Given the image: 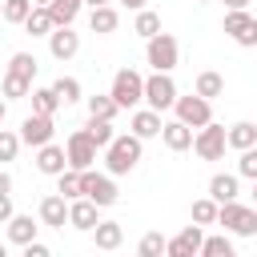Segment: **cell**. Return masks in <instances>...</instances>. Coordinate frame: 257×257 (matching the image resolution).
<instances>
[{"label":"cell","mask_w":257,"mask_h":257,"mask_svg":"<svg viewBox=\"0 0 257 257\" xmlns=\"http://www.w3.org/2000/svg\"><path fill=\"white\" fill-rule=\"evenodd\" d=\"M141 153H145V141L137 133H116L112 145L104 149V169L112 177H124V173H133L141 165Z\"/></svg>","instance_id":"6da1fadb"},{"label":"cell","mask_w":257,"mask_h":257,"mask_svg":"<svg viewBox=\"0 0 257 257\" xmlns=\"http://www.w3.org/2000/svg\"><path fill=\"white\" fill-rule=\"evenodd\" d=\"M217 225H225V233H233V237H257V205L225 201L217 209Z\"/></svg>","instance_id":"7a4b0ae2"},{"label":"cell","mask_w":257,"mask_h":257,"mask_svg":"<svg viewBox=\"0 0 257 257\" xmlns=\"http://www.w3.org/2000/svg\"><path fill=\"white\" fill-rule=\"evenodd\" d=\"M145 60L153 64V72H173L177 60H181V44H177V36H169V32L149 36V40H145Z\"/></svg>","instance_id":"3957f363"},{"label":"cell","mask_w":257,"mask_h":257,"mask_svg":"<svg viewBox=\"0 0 257 257\" xmlns=\"http://www.w3.org/2000/svg\"><path fill=\"white\" fill-rule=\"evenodd\" d=\"M225 149H229V128L225 124H201L197 133H193V153L201 157V161H221L225 157Z\"/></svg>","instance_id":"277c9868"},{"label":"cell","mask_w":257,"mask_h":257,"mask_svg":"<svg viewBox=\"0 0 257 257\" xmlns=\"http://www.w3.org/2000/svg\"><path fill=\"white\" fill-rule=\"evenodd\" d=\"M225 36L241 48H257V16H249V8H229L221 20Z\"/></svg>","instance_id":"5b68a950"},{"label":"cell","mask_w":257,"mask_h":257,"mask_svg":"<svg viewBox=\"0 0 257 257\" xmlns=\"http://www.w3.org/2000/svg\"><path fill=\"white\" fill-rule=\"evenodd\" d=\"M112 100L120 104V108H137L141 100H145V76L137 72V68H120L116 76H112Z\"/></svg>","instance_id":"8992f818"},{"label":"cell","mask_w":257,"mask_h":257,"mask_svg":"<svg viewBox=\"0 0 257 257\" xmlns=\"http://www.w3.org/2000/svg\"><path fill=\"white\" fill-rule=\"evenodd\" d=\"M177 84H173V76L169 72H153V76H145V104L149 108H157V112H165V108H173L177 104Z\"/></svg>","instance_id":"52a82bcc"},{"label":"cell","mask_w":257,"mask_h":257,"mask_svg":"<svg viewBox=\"0 0 257 257\" xmlns=\"http://www.w3.org/2000/svg\"><path fill=\"white\" fill-rule=\"evenodd\" d=\"M64 153H68V169H92L96 165V141L88 137V128H76V133H68V141H64Z\"/></svg>","instance_id":"ba28073f"},{"label":"cell","mask_w":257,"mask_h":257,"mask_svg":"<svg viewBox=\"0 0 257 257\" xmlns=\"http://www.w3.org/2000/svg\"><path fill=\"white\" fill-rule=\"evenodd\" d=\"M177 120H185L189 128H201L213 120V100H205L201 92H189V96H177Z\"/></svg>","instance_id":"9c48e42d"},{"label":"cell","mask_w":257,"mask_h":257,"mask_svg":"<svg viewBox=\"0 0 257 257\" xmlns=\"http://www.w3.org/2000/svg\"><path fill=\"white\" fill-rule=\"evenodd\" d=\"M80 181H84V197H92L100 209H108V205H116V181H112V173H92V169H84L80 173Z\"/></svg>","instance_id":"30bf717a"},{"label":"cell","mask_w":257,"mask_h":257,"mask_svg":"<svg viewBox=\"0 0 257 257\" xmlns=\"http://www.w3.org/2000/svg\"><path fill=\"white\" fill-rule=\"evenodd\" d=\"M201 245H205V233H201V225L193 221V225H185L177 237H169L165 253H169V257H201Z\"/></svg>","instance_id":"8fae6325"},{"label":"cell","mask_w":257,"mask_h":257,"mask_svg":"<svg viewBox=\"0 0 257 257\" xmlns=\"http://www.w3.org/2000/svg\"><path fill=\"white\" fill-rule=\"evenodd\" d=\"M48 52L52 60H72L80 52V32H72V24H56L48 32Z\"/></svg>","instance_id":"7c38bea8"},{"label":"cell","mask_w":257,"mask_h":257,"mask_svg":"<svg viewBox=\"0 0 257 257\" xmlns=\"http://www.w3.org/2000/svg\"><path fill=\"white\" fill-rule=\"evenodd\" d=\"M52 116H44V112H28L24 120H20V141L24 145H32V149H40V145H48L52 141Z\"/></svg>","instance_id":"4fadbf2b"},{"label":"cell","mask_w":257,"mask_h":257,"mask_svg":"<svg viewBox=\"0 0 257 257\" xmlns=\"http://www.w3.org/2000/svg\"><path fill=\"white\" fill-rule=\"evenodd\" d=\"M96 209H100V205H96L92 197H76V201H68V225H72V229H80V233H92V229H96V221H100V217H96Z\"/></svg>","instance_id":"5bb4252c"},{"label":"cell","mask_w":257,"mask_h":257,"mask_svg":"<svg viewBox=\"0 0 257 257\" xmlns=\"http://www.w3.org/2000/svg\"><path fill=\"white\" fill-rule=\"evenodd\" d=\"M36 169L44 173V177H60L64 169H68V153H64V145H40L36 149Z\"/></svg>","instance_id":"9a60e30c"},{"label":"cell","mask_w":257,"mask_h":257,"mask_svg":"<svg viewBox=\"0 0 257 257\" xmlns=\"http://www.w3.org/2000/svg\"><path fill=\"white\" fill-rule=\"evenodd\" d=\"M40 225H48V229H64V225H68V197L48 193V197L40 201Z\"/></svg>","instance_id":"2e32d148"},{"label":"cell","mask_w":257,"mask_h":257,"mask_svg":"<svg viewBox=\"0 0 257 257\" xmlns=\"http://www.w3.org/2000/svg\"><path fill=\"white\" fill-rule=\"evenodd\" d=\"M161 128H165V120H161V112H157V108H137V112H133V120H128V133H137L141 141L161 137Z\"/></svg>","instance_id":"e0dca14e"},{"label":"cell","mask_w":257,"mask_h":257,"mask_svg":"<svg viewBox=\"0 0 257 257\" xmlns=\"http://www.w3.org/2000/svg\"><path fill=\"white\" fill-rule=\"evenodd\" d=\"M209 197H213L217 205L237 201V197H241V173H217V177L209 181Z\"/></svg>","instance_id":"ac0fdd59"},{"label":"cell","mask_w":257,"mask_h":257,"mask_svg":"<svg viewBox=\"0 0 257 257\" xmlns=\"http://www.w3.org/2000/svg\"><path fill=\"white\" fill-rule=\"evenodd\" d=\"M161 141H165V149H173V153H185V149H193V128H189L185 120H165V128H161Z\"/></svg>","instance_id":"d6986e66"},{"label":"cell","mask_w":257,"mask_h":257,"mask_svg":"<svg viewBox=\"0 0 257 257\" xmlns=\"http://www.w3.org/2000/svg\"><path fill=\"white\" fill-rule=\"evenodd\" d=\"M36 229H40V225H36L28 213H12V217H8V241L20 245V249H24L28 241H36Z\"/></svg>","instance_id":"ffe728a7"},{"label":"cell","mask_w":257,"mask_h":257,"mask_svg":"<svg viewBox=\"0 0 257 257\" xmlns=\"http://www.w3.org/2000/svg\"><path fill=\"white\" fill-rule=\"evenodd\" d=\"M92 241H96V249L112 253V249H120V241H124V225H120V221H96Z\"/></svg>","instance_id":"44dd1931"},{"label":"cell","mask_w":257,"mask_h":257,"mask_svg":"<svg viewBox=\"0 0 257 257\" xmlns=\"http://www.w3.org/2000/svg\"><path fill=\"white\" fill-rule=\"evenodd\" d=\"M116 24H120V16H116V8H112V4H100V8H92V12H88V28H92L96 36L116 32Z\"/></svg>","instance_id":"7402d4cb"},{"label":"cell","mask_w":257,"mask_h":257,"mask_svg":"<svg viewBox=\"0 0 257 257\" xmlns=\"http://www.w3.org/2000/svg\"><path fill=\"white\" fill-rule=\"evenodd\" d=\"M52 28H56V20H52L48 4H36V8L28 12V20H24V32H28V36H48Z\"/></svg>","instance_id":"603a6c76"},{"label":"cell","mask_w":257,"mask_h":257,"mask_svg":"<svg viewBox=\"0 0 257 257\" xmlns=\"http://www.w3.org/2000/svg\"><path fill=\"white\" fill-rule=\"evenodd\" d=\"M0 96H4V100H20V96H32V80H28V76H20V72H4Z\"/></svg>","instance_id":"cb8c5ba5"},{"label":"cell","mask_w":257,"mask_h":257,"mask_svg":"<svg viewBox=\"0 0 257 257\" xmlns=\"http://www.w3.org/2000/svg\"><path fill=\"white\" fill-rule=\"evenodd\" d=\"M249 145H257V124L253 120H237V124H229V149H249Z\"/></svg>","instance_id":"d4e9b609"},{"label":"cell","mask_w":257,"mask_h":257,"mask_svg":"<svg viewBox=\"0 0 257 257\" xmlns=\"http://www.w3.org/2000/svg\"><path fill=\"white\" fill-rule=\"evenodd\" d=\"M64 100L56 96V88L48 84V88H32V112H44V116H56V108H60Z\"/></svg>","instance_id":"484cf974"},{"label":"cell","mask_w":257,"mask_h":257,"mask_svg":"<svg viewBox=\"0 0 257 257\" xmlns=\"http://www.w3.org/2000/svg\"><path fill=\"white\" fill-rule=\"evenodd\" d=\"M56 193H60V197H68V201L84 197V181H80V169H64V173L56 177Z\"/></svg>","instance_id":"4316f807"},{"label":"cell","mask_w":257,"mask_h":257,"mask_svg":"<svg viewBox=\"0 0 257 257\" xmlns=\"http://www.w3.org/2000/svg\"><path fill=\"white\" fill-rule=\"evenodd\" d=\"M120 112V104L112 100V92H96V96H88V116H100V120H112Z\"/></svg>","instance_id":"83f0119b"},{"label":"cell","mask_w":257,"mask_h":257,"mask_svg":"<svg viewBox=\"0 0 257 257\" xmlns=\"http://www.w3.org/2000/svg\"><path fill=\"white\" fill-rule=\"evenodd\" d=\"M84 128H88V137L96 141V149H100V153H104V149L112 145V137H116L112 120H100V116H88V124H84Z\"/></svg>","instance_id":"f1b7e54d"},{"label":"cell","mask_w":257,"mask_h":257,"mask_svg":"<svg viewBox=\"0 0 257 257\" xmlns=\"http://www.w3.org/2000/svg\"><path fill=\"white\" fill-rule=\"evenodd\" d=\"M80 8H84V0H48V12L56 24H72L80 16Z\"/></svg>","instance_id":"f546056e"},{"label":"cell","mask_w":257,"mask_h":257,"mask_svg":"<svg viewBox=\"0 0 257 257\" xmlns=\"http://www.w3.org/2000/svg\"><path fill=\"white\" fill-rule=\"evenodd\" d=\"M193 92H201L205 100H213V96H221V92H225V76H221V72H201Z\"/></svg>","instance_id":"4dcf8cb0"},{"label":"cell","mask_w":257,"mask_h":257,"mask_svg":"<svg viewBox=\"0 0 257 257\" xmlns=\"http://www.w3.org/2000/svg\"><path fill=\"white\" fill-rule=\"evenodd\" d=\"M133 32H137V36H145V40H149V36H157V32H161V16H157V12H149V8H141V12H137V20H133Z\"/></svg>","instance_id":"1f68e13d"},{"label":"cell","mask_w":257,"mask_h":257,"mask_svg":"<svg viewBox=\"0 0 257 257\" xmlns=\"http://www.w3.org/2000/svg\"><path fill=\"white\" fill-rule=\"evenodd\" d=\"M52 88H56V96H60L64 104H76V100L84 96V92H80V80H76V76H56V80H52Z\"/></svg>","instance_id":"d6a6232c"},{"label":"cell","mask_w":257,"mask_h":257,"mask_svg":"<svg viewBox=\"0 0 257 257\" xmlns=\"http://www.w3.org/2000/svg\"><path fill=\"white\" fill-rule=\"evenodd\" d=\"M217 209H221V205H217L213 197H201V201H193V221H197L201 229H205V225H217Z\"/></svg>","instance_id":"836d02e7"},{"label":"cell","mask_w":257,"mask_h":257,"mask_svg":"<svg viewBox=\"0 0 257 257\" xmlns=\"http://www.w3.org/2000/svg\"><path fill=\"white\" fill-rule=\"evenodd\" d=\"M36 68H40V64H36V56H32V52H12V56H8V72H20V76H28V80H32V76H36Z\"/></svg>","instance_id":"e575fe53"},{"label":"cell","mask_w":257,"mask_h":257,"mask_svg":"<svg viewBox=\"0 0 257 257\" xmlns=\"http://www.w3.org/2000/svg\"><path fill=\"white\" fill-rule=\"evenodd\" d=\"M201 257H233V241H229L225 233H217V237H205V245H201Z\"/></svg>","instance_id":"d590c367"},{"label":"cell","mask_w":257,"mask_h":257,"mask_svg":"<svg viewBox=\"0 0 257 257\" xmlns=\"http://www.w3.org/2000/svg\"><path fill=\"white\" fill-rule=\"evenodd\" d=\"M20 133H12V128H0V165H8V161H16V153H20Z\"/></svg>","instance_id":"8d00e7d4"},{"label":"cell","mask_w":257,"mask_h":257,"mask_svg":"<svg viewBox=\"0 0 257 257\" xmlns=\"http://www.w3.org/2000/svg\"><path fill=\"white\" fill-rule=\"evenodd\" d=\"M32 8H36L32 0H4V20H8V24H24Z\"/></svg>","instance_id":"74e56055"},{"label":"cell","mask_w":257,"mask_h":257,"mask_svg":"<svg viewBox=\"0 0 257 257\" xmlns=\"http://www.w3.org/2000/svg\"><path fill=\"white\" fill-rule=\"evenodd\" d=\"M165 245H169V241H165L161 233H145V237H141V245H137V253H141V257H161V253H165Z\"/></svg>","instance_id":"f35d334b"},{"label":"cell","mask_w":257,"mask_h":257,"mask_svg":"<svg viewBox=\"0 0 257 257\" xmlns=\"http://www.w3.org/2000/svg\"><path fill=\"white\" fill-rule=\"evenodd\" d=\"M237 173H241V177H249V181H257V145H249V149H241V161H237Z\"/></svg>","instance_id":"ab89813d"},{"label":"cell","mask_w":257,"mask_h":257,"mask_svg":"<svg viewBox=\"0 0 257 257\" xmlns=\"http://www.w3.org/2000/svg\"><path fill=\"white\" fill-rule=\"evenodd\" d=\"M12 213H16V209H12V193H0V225H8Z\"/></svg>","instance_id":"60d3db41"},{"label":"cell","mask_w":257,"mask_h":257,"mask_svg":"<svg viewBox=\"0 0 257 257\" xmlns=\"http://www.w3.org/2000/svg\"><path fill=\"white\" fill-rule=\"evenodd\" d=\"M24 257H48V245H40V241H28V245H24Z\"/></svg>","instance_id":"b9f144b4"},{"label":"cell","mask_w":257,"mask_h":257,"mask_svg":"<svg viewBox=\"0 0 257 257\" xmlns=\"http://www.w3.org/2000/svg\"><path fill=\"white\" fill-rule=\"evenodd\" d=\"M0 193H12V177H8L4 169H0Z\"/></svg>","instance_id":"7bdbcfd3"},{"label":"cell","mask_w":257,"mask_h":257,"mask_svg":"<svg viewBox=\"0 0 257 257\" xmlns=\"http://www.w3.org/2000/svg\"><path fill=\"white\" fill-rule=\"evenodd\" d=\"M120 4H124V8H133V12H141V8L149 4V0H120Z\"/></svg>","instance_id":"ee69618b"},{"label":"cell","mask_w":257,"mask_h":257,"mask_svg":"<svg viewBox=\"0 0 257 257\" xmlns=\"http://www.w3.org/2000/svg\"><path fill=\"white\" fill-rule=\"evenodd\" d=\"M225 8H249V0H225Z\"/></svg>","instance_id":"f6af8a7d"},{"label":"cell","mask_w":257,"mask_h":257,"mask_svg":"<svg viewBox=\"0 0 257 257\" xmlns=\"http://www.w3.org/2000/svg\"><path fill=\"white\" fill-rule=\"evenodd\" d=\"M4 116H8V100H0V128H4Z\"/></svg>","instance_id":"bcb514c9"},{"label":"cell","mask_w":257,"mask_h":257,"mask_svg":"<svg viewBox=\"0 0 257 257\" xmlns=\"http://www.w3.org/2000/svg\"><path fill=\"white\" fill-rule=\"evenodd\" d=\"M84 4H88V8H100V4H108V0H84Z\"/></svg>","instance_id":"7dc6e473"},{"label":"cell","mask_w":257,"mask_h":257,"mask_svg":"<svg viewBox=\"0 0 257 257\" xmlns=\"http://www.w3.org/2000/svg\"><path fill=\"white\" fill-rule=\"evenodd\" d=\"M253 205H257V181H253Z\"/></svg>","instance_id":"c3c4849f"},{"label":"cell","mask_w":257,"mask_h":257,"mask_svg":"<svg viewBox=\"0 0 257 257\" xmlns=\"http://www.w3.org/2000/svg\"><path fill=\"white\" fill-rule=\"evenodd\" d=\"M0 20H4V0H0Z\"/></svg>","instance_id":"681fc988"},{"label":"cell","mask_w":257,"mask_h":257,"mask_svg":"<svg viewBox=\"0 0 257 257\" xmlns=\"http://www.w3.org/2000/svg\"><path fill=\"white\" fill-rule=\"evenodd\" d=\"M32 4H48V0H32Z\"/></svg>","instance_id":"f907efd6"},{"label":"cell","mask_w":257,"mask_h":257,"mask_svg":"<svg viewBox=\"0 0 257 257\" xmlns=\"http://www.w3.org/2000/svg\"><path fill=\"white\" fill-rule=\"evenodd\" d=\"M0 257H4V245H0Z\"/></svg>","instance_id":"816d5d0a"},{"label":"cell","mask_w":257,"mask_h":257,"mask_svg":"<svg viewBox=\"0 0 257 257\" xmlns=\"http://www.w3.org/2000/svg\"><path fill=\"white\" fill-rule=\"evenodd\" d=\"M197 4H209V0H197Z\"/></svg>","instance_id":"f5cc1de1"}]
</instances>
